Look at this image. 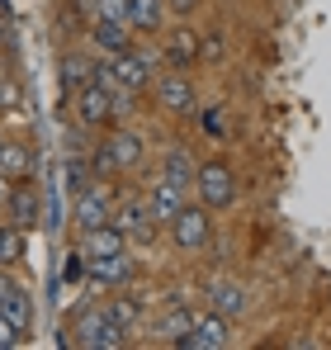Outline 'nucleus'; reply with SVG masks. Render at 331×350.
Segmentation results:
<instances>
[{
	"instance_id": "nucleus-1",
	"label": "nucleus",
	"mask_w": 331,
	"mask_h": 350,
	"mask_svg": "<svg viewBox=\"0 0 331 350\" xmlns=\"http://www.w3.org/2000/svg\"><path fill=\"white\" fill-rule=\"evenodd\" d=\"M194 189H199V204H204L209 213L232 208V204H237V171H232L227 161H204L199 175H194Z\"/></svg>"
},
{
	"instance_id": "nucleus-2",
	"label": "nucleus",
	"mask_w": 331,
	"mask_h": 350,
	"mask_svg": "<svg viewBox=\"0 0 331 350\" xmlns=\"http://www.w3.org/2000/svg\"><path fill=\"white\" fill-rule=\"evenodd\" d=\"M170 237H175L180 251H204V246L213 241V218H209V208H204V204H185V208L175 213V223H170Z\"/></svg>"
},
{
	"instance_id": "nucleus-3",
	"label": "nucleus",
	"mask_w": 331,
	"mask_h": 350,
	"mask_svg": "<svg viewBox=\"0 0 331 350\" xmlns=\"http://www.w3.org/2000/svg\"><path fill=\"white\" fill-rule=\"evenodd\" d=\"M76 341L90 350H123L128 346V332L114 322L109 312H85L81 322H76Z\"/></svg>"
},
{
	"instance_id": "nucleus-4",
	"label": "nucleus",
	"mask_w": 331,
	"mask_h": 350,
	"mask_svg": "<svg viewBox=\"0 0 331 350\" xmlns=\"http://www.w3.org/2000/svg\"><path fill=\"white\" fill-rule=\"evenodd\" d=\"M114 223L128 232V241H157V232H161V223H157V213H152L147 199H128V204L114 213Z\"/></svg>"
},
{
	"instance_id": "nucleus-5",
	"label": "nucleus",
	"mask_w": 331,
	"mask_h": 350,
	"mask_svg": "<svg viewBox=\"0 0 331 350\" xmlns=\"http://www.w3.org/2000/svg\"><path fill=\"white\" fill-rule=\"evenodd\" d=\"M71 100H76V118H81L85 128H105V123L114 118V95L105 90V85H95V81L81 85Z\"/></svg>"
},
{
	"instance_id": "nucleus-6",
	"label": "nucleus",
	"mask_w": 331,
	"mask_h": 350,
	"mask_svg": "<svg viewBox=\"0 0 331 350\" xmlns=\"http://www.w3.org/2000/svg\"><path fill=\"white\" fill-rule=\"evenodd\" d=\"M232 322L218 317V312H209V317H194V327H189V336L180 341L185 350H227L232 346V332H227Z\"/></svg>"
},
{
	"instance_id": "nucleus-7",
	"label": "nucleus",
	"mask_w": 331,
	"mask_h": 350,
	"mask_svg": "<svg viewBox=\"0 0 331 350\" xmlns=\"http://www.w3.org/2000/svg\"><path fill=\"white\" fill-rule=\"evenodd\" d=\"M147 204H152L157 223H161V228H170V223H175V213H180L189 199H185V185H175L170 175H161V180H152V189H147Z\"/></svg>"
},
{
	"instance_id": "nucleus-8",
	"label": "nucleus",
	"mask_w": 331,
	"mask_h": 350,
	"mask_svg": "<svg viewBox=\"0 0 331 350\" xmlns=\"http://www.w3.org/2000/svg\"><path fill=\"white\" fill-rule=\"evenodd\" d=\"M85 275H90L95 284H105V289H118V284H128V280H133V256H128V251H114V256H90Z\"/></svg>"
},
{
	"instance_id": "nucleus-9",
	"label": "nucleus",
	"mask_w": 331,
	"mask_h": 350,
	"mask_svg": "<svg viewBox=\"0 0 331 350\" xmlns=\"http://www.w3.org/2000/svg\"><path fill=\"white\" fill-rule=\"evenodd\" d=\"M109 71L118 76V85L123 90H142L147 81H152V57H142V53H133V48H123V53H114V62H109Z\"/></svg>"
},
{
	"instance_id": "nucleus-10",
	"label": "nucleus",
	"mask_w": 331,
	"mask_h": 350,
	"mask_svg": "<svg viewBox=\"0 0 331 350\" xmlns=\"http://www.w3.org/2000/svg\"><path fill=\"white\" fill-rule=\"evenodd\" d=\"M157 100H161V109H170V114H189V109L199 105L189 76H180V71H170V76L157 81Z\"/></svg>"
},
{
	"instance_id": "nucleus-11",
	"label": "nucleus",
	"mask_w": 331,
	"mask_h": 350,
	"mask_svg": "<svg viewBox=\"0 0 331 350\" xmlns=\"http://www.w3.org/2000/svg\"><path fill=\"white\" fill-rule=\"evenodd\" d=\"M38 213H43L38 189H34L29 180H14V185H10V223H14V228H34Z\"/></svg>"
},
{
	"instance_id": "nucleus-12",
	"label": "nucleus",
	"mask_w": 331,
	"mask_h": 350,
	"mask_svg": "<svg viewBox=\"0 0 331 350\" xmlns=\"http://www.w3.org/2000/svg\"><path fill=\"white\" fill-rule=\"evenodd\" d=\"M81 251H85V256H114V251H128V232L109 218V223L81 232Z\"/></svg>"
},
{
	"instance_id": "nucleus-13",
	"label": "nucleus",
	"mask_w": 331,
	"mask_h": 350,
	"mask_svg": "<svg viewBox=\"0 0 331 350\" xmlns=\"http://www.w3.org/2000/svg\"><path fill=\"white\" fill-rule=\"evenodd\" d=\"M199 57H204V38H199L194 29H170V38H166V62H170V66H194Z\"/></svg>"
},
{
	"instance_id": "nucleus-14",
	"label": "nucleus",
	"mask_w": 331,
	"mask_h": 350,
	"mask_svg": "<svg viewBox=\"0 0 331 350\" xmlns=\"http://www.w3.org/2000/svg\"><path fill=\"white\" fill-rule=\"evenodd\" d=\"M76 223H81V232L109 223V194L105 189H81L76 194Z\"/></svg>"
},
{
	"instance_id": "nucleus-15",
	"label": "nucleus",
	"mask_w": 331,
	"mask_h": 350,
	"mask_svg": "<svg viewBox=\"0 0 331 350\" xmlns=\"http://www.w3.org/2000/svg\"><path fill=\"white\" fill-rule=\"evenodd\" d=\"M209 303H213V312L227 317V322H237V317L251 308V298H246L241 284H213V289H209Z\"/></svg>"
},
{
	"instance_id": "nucleus-16",
	"label": "nucleus",
	"mask_w": 331,
	"mask_h": 350,
	"mask_svg": "<svg viewBox=\"0 0 331 350\" xmlns=\"http://www.w3.org/2000/svg\"><path fill=\"white\" fill-rule=\"evenodd\" d=\"M105 147L114 152V166H118V171H133V166H142V157H147V147H142L137 133H114Z\"/></svg>"
},
{
	"instance_id": "nucleus-17",
	"label": "nucleus",
	"mask_w": 331,
	"mask_h": 350,
	"mask_svg": "<svg viewBox=\"0 0 331 350\" xmlns=\"http://www.w3.org/2000/svg\"><path fill=\"white\" fill-rule=\"evenodd\" d=\"M34 171V152L24 142H0V175L5 180H29Z\"/></svg>"
},
{
	"instance_id": "nucleus-18",
	"label": "nucleus",
	"mask_w": 331,
	"mask_h": 350,
	"mask_svg": "<svg viewBox=\"0 0 331 350\" xmlns=\"http://www.w3.org/2000/svg\"><path fill=\"white\" fill-rule=\"evenodd\" d=\"M166 19V0H128V24L137 33H157Z\"/></svg>"
},
{
	"instance_id": "nucleus-19",
	"label": "nucleus",
	"mask_w": 331,
	"mask_h": 350,
	"mask_svg": "<svg viewBox=\"0 0 331 350\" xmlns=\"http://www.w3.org/2000/svg\"><path fill=\"white\" fill-rule=\"evenodd\" d=\"M0 317H5V322H14L19 332H29V327H34V308H29V293L19 289V284H10V293L0 298Z\"/></svg>"
},
{
	"instance_id": "nucleus-20",
	"label": "nucleus",
	"mask_w": 331,
	"mask_h": 350,
	"mask_svg": "<svg viewBox=\"0 0 331 350\" xmlns=\"http://www.w3.org/2000/svg\"><path fill=\"white\" fill-rule=\"evenodd\" d=\"M128 33H133V24H118V19H95V29H90V38H95L109 57L128 48Z\"/></svg>"
},
{
	"instance_id": "nucleus-21",
	"label": "nucleus",
	"mask_w": 331,
	"mask_h": 350,
	"mask_svg": "<svg viewBox=\"0 0 331 350\" xmlns=\"http://www.w3.org/2000/svg\"><path fill=\"white\" fill-rule=\"evenodd\" d=\"M161 175H170L175 185H185V189H189V185H194V175H199V166L189 161V152H185V147H170V152H166Z\"/></svg>"
},
{
	"instance_id": "nucleus-22",
	"label": "nucleus",
	"mask_w": 331,
	"mask_h": 350,
	"mask_svg": "<svg viewBox=\"0 0 331 350\" xmlns=\"http://www.w3.org/2000/svg\"><path fill=\"white\" fill-rule=\"evenodd\" d=\"M62 81H66V90L76 95L81 85H90V81H95V62H85L81 53H71V57L62 62Z\"/></svg>"
},
{
	"instance_id": "nucleus-23",
	"label": "nucleus",
	"mask_w": 331,
	"mask_h": 350,
	"mask_svg": "<svg viewBox=\"0 0 331 350\" xmlns=\"http://www.w3.org/2000/svg\"><path fill=\"white\" fill-rule=\"evenodd\" d=\"M189 327H194V312H185V308H170L161 317V336L170 341V346H180L185 336H189Z\"/></svg>"
},
{
	"instance_id": "nucleus-24",
	"label": "nucleus",
	"mask_w": 331,
	"mask_h": 350,
	"mask_svg": "<svg viewBox=\"0 0 331 350\" xmlns=\"http://www.w3.org/2000/svg\"><path fill=\"white\" fill-rule=\"evenodd\" d=\"M19 256H24V228L5 223V228H0V265H14Z\"/></svg>"
},
{
	"instance_id": "nucleus-25",
	"label": "nucleus",
	"mask_w": 331,
	"mask_h": 350,
	"mask_svg": "<svg viewBox=\"0 0 331 350\" xmlns=\"http://www.w3.org/2000/svg\"><path fill=\"white\" fill-rule=\"evenodd\" d=\"M105 312H109V317L118 322V327H123V332H133V322H137V308H133L128 298H114V303L105 308Z\"/></svg>"
},
{
	"instance_id": "nucleus-26",
	"label": "nucleus",
	"mask_w": 331,
	"mask_h": 350,
	"mask_svg": "<svg viewBox=\"0 0 331 350\" xmlns=\"http://www.w3.org/2000/svg\"><path fill=\"white\" fill-rule=\"evenodd\" d=\"M95 19H118V24H128V0H95Z\"/></svg>"
},
{
	"instance_id": "nucleus-27",
	"label": "nucleus",
	"mask_w": 331,
	"mask_h": 350,
	"mask_svg": "<svg viewBox=\"0 0 331 350\" xmlns=\"http://www.w3.org/2000/svg\"><path fill=\"white\" fill-rule=\"evenodd\" d=\"M66 175H71V189H76V194H81V189L90 185V166H85L81 157H71V166H66Z\"/></svg>"
},
{
	"instance_id": "nucleus-28",
	"label": "nucleus",
	"mask_w": 331,
	"mask_h": 350,
	"mask_svg": "<svg viewBox=\"0 0 331 350\" xmlns=\"http://www.w3.org/2000/svg\"><path fill=\"white\" fill-rule=\"evenodd\" d=\"M95 171H100V175H123V171H118V166H114V152H109V147H105V142L95 147Z\"/></svg>"
},
{
	"instance_id": "nucleus-29",
	"label": "nucleus",
	"mask_w": 331,
	"mask_h": 350,
	"mask_svg": "<svg viewBox=\"0 0 331 350\" xmlns=\"http://www.w3.org/2000/svg\"><path fill=\"white\" fill-rule=\"evenodd\" d=\"M19 341H24V332H19V327H14V322H5V317H0V350L19 346Z\"/></svg>"
},
{
	"instance_id": "nucleus-30",
	"label": "nucleus",
	"mask_w": 331,
	"mask_h": 350,
	"mask_svg": "<svg viewBox=\"0 0 331 350\" xmlns=\"http://www.w3.org/2000/svg\"><path fill=\"white\" fill-rule=\"evenodd\" d=\"M166 10H175L180 19H189V14L199 10V0H166Z\"/></svg>"
},
{
	"instance_id": "nucleus-31",
	"label": "nucleus",
	"mask_w": 331,
	"mask_h": 350,
	"mask_svg": "<svg viewBox=\"0 0 331 350\" xmlns=\"http://www.w3.org/2000/svg\"><path fill=\"white\" fill-rule=\"evenodd\" d=\"M14 105H19V90H14V85H5V81H0V109H14Z\"/></svg>"
},
{
	"instance_id": "nucleus-32",
	"label": "nucleus",
	"mask_w": 331,
	"mask_h": 350,
	"mask_svg": "<svg viewBox=\"0 0 331 350\" xmlns=\"http://www.w3.org/2000/svg\"><path fill=\"white\" fill-rule=\"evenodd\" d=\"M10 284H14V280H10V275H5V265H0V298L10 293Z\"/></svg>"
},
{
	"instance_id": "nucleus-33",
	"label": "nucleus",
	"mask_w": 331,
	"mask_h": 350,
	"mask_svg": "<svg viewBox=\"0 0 331 350\" xmlns=\"http://www.w3.org/2000/svg\"><path fill=\"white\" fill-rule=\"evenodd\" d=\"M0 199H10V180L5 175H0Z\"/></svg>"
}]
</instances>
